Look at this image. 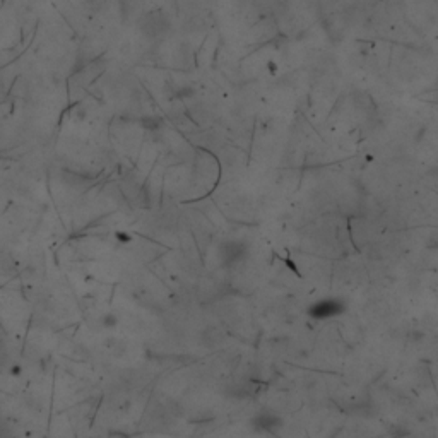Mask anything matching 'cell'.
<instances>
[{
	"label": "cell",
	"instance_id": "cell-1",
	"mask_svg": "<svg viewBox=\"0 0 438 438\" xmlns=\"http://www.w3.org/2000/svg\"><path fill=\"white\" fill-rule=\"evenodd\" d=\"M339 312H343V305L337 300H324V302H319L312 307L310 314L315 319H327V317L337 315Z\"/></svg>",
	"mask_w": 438,
	"mask_h": 438
}]
</instances>
